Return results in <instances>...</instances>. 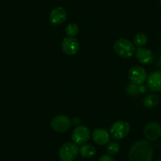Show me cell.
<instances>
[{
    "label": "cell",
    "instance_id": "11",
    "mask_svg": "<svg viewBox=\"0 0 161 161\" xmlns=\"http://www.w3.org/2000/svg\"><path fill=\"white\" fill-rule=\"evenodd\" d=\"M66 10L63 7H58L52 10L49 15V21L54 25H58L66 21Z\"/></svg>",
    "mask_w": 161,
    "mask_h": 161
},
{
    "label": "cell",
    "instance_id": "22",
    "mask_svg": "<svg viewBox=\"0 0 161 161\" xmlns=\"http://www.w3.org/2000/svg\"><path fill=\"white\" fill-rule=\"evenodd\" d=\"M80 123V120L79 119L78 117L74 118V119L71 120V123H72V124H74V125H78Z\"/></svg>",
    "mask_w": 161,
    "mask_h": 161
},
{
    "label": "cell",
    "instance_id": "19",
    "mask_svg": "<svg viewBox=\"0 0 161 161\" xmlns=\"http://www.w3.org/2000/svg\"><path fill=\"white\" fill-rule=\"evenodd\" d=\"M126 92H127L128 95L131 96V97H135V96L138 95L140 93V90H139V86L138 85L130 84L128 85L127 89H126Z\"/></svg>",
    "mask_w": 161,
    "mask_h": 161
},
{
    "label": "cell",
    "instance_id": "24",
    "mask_svg": "<svg viewBox=\"0 0 161 161\" xmlns=\"http://www.w3.org/2000/svg\"><path fill=\"white\" fill-rule=\"evenodd\" d=\"M159 4H160V6H161V0H159Z\"/></svg>",
    "mask_w": 161,
    "mask_h": 161
},
{
    "label": "cell",
    "instance_id": "4",
    "mask_svg": "<svg viewBox=\"0 0 161 161\" xmlns=\"http://www.w3.org/2000/svg\"><path fill=\"white\" fill-rule=\"evenodd\" d=\"M79 153L77 145L71 142H67L60 148L58 155L62 161H74Z\"/></svg>",
    "mask_w": 161,
    "mask_h": 161
},
{
    "label": "cell",
    "instance_id": "7",
    "mask_svg": "<svg viewBox=\"0 0 161 161\" xmlns=\"http://www.w3.org/2000/svg\"><path fill=\"white\" fill-rule=\"evenodd\" d=\"M144 136L149 142H155L161 136V126L156 122H149L144 128Z\"/></svg>",
    "mask_w": 161,
    "mask_h": 161
},
{
    "label": "cell",
    "instance_id": "1",
    "mask_svg": "<svg viewBox=\"0 0 161 161\" xmlns=\"http://www.w3.org/2000/svg\"><path fill=\"white\" fill-rule=\"evenodd\" d=\"M153 156V148L145 140L135 142L129 152L130 161H151Z\"/></svg>",
    "mask_w": 161,
    "mask_h": 161
},
{
    "label": "cell",
    "instance_id": "8",
    "mask_svg": "<svg viewBox=\"0 0 161 161\" xmlns=\"http://www.w3.org/2000/svg\"><path fill=\"white\" fill-rule=\"evenodd\" d=\"M128 77L131 83L139 86V85L144 84V82L147 80L148 76L144 68L141 66H134L129 70Z\"/></svg>",
    "mask_w": 161,
    "mask_h": 161
},
{
    "label": "cell",
    "instance_id": "9",
    "mask_svg": "<svg viewBox=\"0 0 161 161\" xmlns=\"http://www.w3.org/2000/svg\"><path fill=\"white\" fill-rule=\"evenodd\" d=\"M79 43L77 40L74 37H66L62 42V50L66 55H74L78 52Z\"/></svg>",
    "mask_w": 161,
    "mask_h": 161
},
{
    "label": "cell",
    "instance_id": "13",
    "mask_svg": "<svg viewBox=\"0 0 161 161\" xmlns=\"http://www.w3.org/2000/svg\"><path fill=\"white\" fill-rule=\"evenodd\" d=\"M92 137L97 145H104L110 142V133L103 128H97L92 132Z\"/></svg>",
    "mask_w": 161,
    "mask_h": 161
},
{
    "label": "cell",
    "instance_id": "3",
    "mask_svg": "<svg viewBox=\"0 0 161 161\" xmlns=\"http://www.w3.org/2000/svg\"><path fill=\"white\" fill-rule=\"evenodd\" d=\"M130 126L126 121L119 120L113 123L110 129V135L114 139H123L129 134Z\"/></svg>",
    "mask_w": 161,
    "mask_h": 161
},
{
    "label": "cell",
    "instance_id": "23",
    "mask_svg": "<svg viewBox=\"0 0 161 161\" xmlns=\"http://www.w3.org/2000/svg\"><path fill=\"white\" fill-rule=\"evenodd\" d=\"M159 66L161 67V56H160V58H159Z\"/></svg>",
    "mask_w": 161,
    "mask_h": 161
},
{
    "label": "cell",
    "instance_id": "12",
    "mask_svg": "<svg viewBox=\"0 0 161 161\" xmlns=\"http://www.w3.org/2000/svg\"><path fill=\"white\" fill-rule=\"evenodd\" d=\"M136 58L139 63L145 65L151 64L154 60V55L149 49L145 47H139L135 52Z\"/></svg>",
    "mask_w": 161,
    "mask_h": 161
},
{
    "label": "cell",
    "instance_id": "15",
    "mask_svg": "<svg viewBox=\"0 0 161 161\" xmlns=\"http://www.w3.org/2000/svg\"><path fill=\"white\" fill-rule=\"evenodd\" d=\"M159 102V97L156 94H149L144 100V106L148 108H153L158 105Z\"/></svg>",
    "mask_w": 161,
    "mask_h": 161
},
{
    "label": "cell",
    "instance_id": "10",
    "mask_svg": "<svg viewBox=\"0 0 161 161\" xmlns=\"http://www.w3.org/2000/svg\"><path fill=\"white\" fill-rule=\"evenodd\" d=\"M147 86L151 91L155 92L161 91V71L152 72L147 77Z\"/></svg>",
    "mask_w": 161,
    "mask_h": 161
},
{
    "label": "cell",
    "instance_id": "17",
    "mask_svg": "<svg viewBox=\"0 0 161 161\" xmlns=\"http://www.w3.org/2000/svg\"><path fill=\"white\" fill-rule=\"evenodd\" d=\"M120 149V145L116 141H113V142H108V145L106 147V151L108 153V155L112 156V155L117 154Z\"/></svg>",
    "mask_w": 161,
    "mask_h": 161
},
{
    "label": "cell",
    "instance_id": "16",
    "mask_svg": "<svg viewBox=\"0 0 161 161\" xmlns=\"http://www.w3.org/2000/svg\"><path fill=\"white\" fill-rule=\"evenodd\" d=\"M148 42V37L145 33H137L134 38V44L137 47H144Z\"/></svg>",
    "mask_w": 161,
    "mask_h": 161
},
{
    "label": "cell",
    "instance_id": "2",
    "mask_svg": "<svg viewBox=\"0 0 161 161\" xmlns=\"http://www.w3.org/2000/svg\"><path fill=\"white\" fill-rule=\"evenodd\" d=\"M113 47L115 53L119 57L123 58H130L136 52L134 43L125 38H120L116 40Z\"/></svg>",
    "mask_w": 161,
    "mask_h": 161
},
{
    "label": "cell",
    "instance_id": "20",
    "mask_svg": "<svg viewBox=\"0 0 161 161\" xmlns=\"http://www.w3.org/2000/svg\"><path fill=\"white\" fill-rule=\"evenodd\" d=\"M99 161H114L110 155H103L100 157Z\"/></svg>",
    "mask_w": 161,
    "mask_h": 161
},
{
    "label": "cell",
    "instance_id": "6",
    "mask_svg": "<svg viewBox=\"0 0 161 161\" xmlns=\"http://www.w3.org/2000/svg\"><path fill=\"white\" fill-rule=\"evenodd\" d=\"M72 140L76 145H83L89 141L90 137V130L86 126H77L73 131Z\"/></svg>",
    "mask_w": 161,
    "mask_h": 161
},
{
    "label": "cell",
    "instance_id": "5",
    "mask_svg": "<svg viewBox=\"0 0 161 161\" xmlns=\"http://www.w3.org/2000/svg\"><path fill=\"white\" fill-rule=\"evenodd\" d=\"M71 120L69 117L63 114L56 115L51 121V127L57 133H64L69 129L71 126Z\"/></svg>",
    "mask_w": 161,
    "mask_h": 161
},
{
    "label": "cell",
    "instance_id": "14",
    "mask_svg": "<svg viewBox=\"0 0 161 161\" xmlns=\"http://www.w3.org/2000/svg\"><path fill=\"white\" fill-rule=\"evenodd\" d=\"M79 152L84 158H90L96 154V148L91 144H83L79 148Z\"/></svg>",
    "mask_w": 161,
    "mask_h": 161
},
{
    "label": "cell",
    "instance_id": "21",
    "mask_svg": "<svg viewBox=\"0 0 161 161\" xmlns=\"http://www.w3.org/2000/svg\"><path fill=\"white\" fill-rule=\"evenodd\" d=\"M147 87L148 86H145V85H139V90H140V93H145L147 92Z\"/></svg>",
    "mask_w": 161,
    "mask_h": 161
},
{
    "label": "cell",
    "instance_id": "18",
    "mask_svg": "<svg viewBox=\"0 0 161 161\" xmlns=\"http://www.w3.org/2000/svg\"><path fill=\"white\" fill-rule=\"evenodd\" d=\"M65 32L69 37H74L79 33V27L75 23H69L66 25Z\"/></svg>",
    "mask_w": 161,
    "mask_h": 161
},
{
    "label": "cell",
    "instance_id": "25",
    "mask_svg": "<svg viewBox=\"0 0 161 161\" xmlns=\"http://www.w3.org/2000/svg\"><path fill=\"white\" fill-rule=\"evenodd\" d=\"M158 161H161V159H160V160H158Z\"/></svg>",
    "mask_w": 161,
    "mask_h": 161
}]
</instances>
